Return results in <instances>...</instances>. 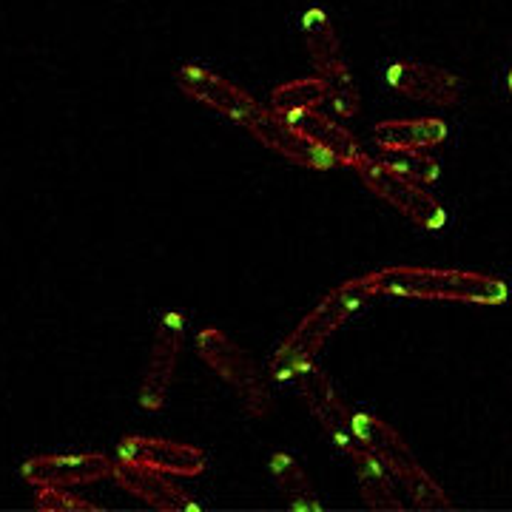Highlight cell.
<instances>
[{"label":"cell","instance_id":"6da1fadb","mask_svg":"<svg viewBox=\"0 0 512 512\" xmlns=\"http://www.w3.org/2000/svg\"><path fill=\"white\" fill-rule=\"evenodd\" d=\"M373 296H376V282L370 274L356 276L350 282H342L339 288H333L276 348L268 365V376H274L276 382H291L293 373L299 367L311 365L316 353L328 345L330 336L362 311Z\"/></svg>","mask_w":512,"mask_h":512},{"label":"cell","instance_id":"7a4b0ae2","mask_svg":"<svg viewBox=\"0 0 512 512\" xmlns=\"http://www.w3.org/2000/svg\"><path fill=\"white\" fill-rule=\"evenodd\" d=\"M376 293L402 299H436V302H464V305H504L510 299V285L493 274L453 271V268H421V265H393L376 271Z\"/></svg>","mask_w":512,"mask_h":512},{"label":"cell","instance_id":"3957f363","mask_svg":"<svg viewBox=\"0 0 512 512\" xmlns=\"http://www.w3.org/2000/svg\"><path fill=\"white\" fill-rule=\"evenodd\" d=\"M353 427H356V436L362 441V447L382 464L390 476L396 478V484L402 487L413 507H419V510H447V507H453V501L441 490L439 481L421 467V461L413 456L407 441L387 421H382L370 410L356 407Z\"/></svg>","mask_w":512,"mask_h":512},{"label":"cell","instance_id":"277c9868","mask_svg":"<svg viewBox=\"0 0 512 512\" xmlns=\"http://www.w3.org/2000/svg\"><path fill=\"white\" fill-rule=\"evenodd\" d=\"M197 353L205 365L211 367L217 376H222V382L234 387L242 407L254 419H262L271 413L274 396H271V387L265 382L262 370L228 333L217 328H202L197 333Z\"/></svg>","mask_w":512,"mask_h":512},{"label":"cell","instance_id":"5b68a950","mask_svg":"<svg viewBox=\"0 0 512 512\" xmlns=\"http://www.w3.org/2000/svg\"><path fill=\"white\" fill-rule=\"evenodd\" d=\"M291 384L296 387V393L305 402V407L311 410L313 419L319 421V427L328 433V439L345 456L356 458L365 453L362 441L356 436V427H353L356 407L345 402V396L339 393V387L333 384V379L322 367L316 365V362L299 367L291 376Z\"/></svg>","mask_w":512,"mask_h":512},{"label":"cell","instance_id":"8992f818","mask_svg":"<svg viewBox=\"0 0 512 512\" xmlns=\"http://www.w3.org/2000/svg\"><path fill=\"white\" fill-rule=\"evenodd\" d=\"M359 180L384 202H390L399 214H404L410 222H416L427 231H441L447 225V211L419 180L407 177L402 171L384 165L379 157L365 154L359 163L353 165Z\"/></svg>","mask_w":512,"mask_h":512},{"label":"cell","instance_id":"52a82bcc","mask_svg":"<svg viewBox=\"0 0 512 512\" xmlns=\"http://www.w3.org/2000/svg\"><path fill=\"white\" fill-rule=\"evenodd\" d=\"M185 342V316L180 311H165L163 319L157 322L151 348H148L146 367H143V379H140V390H137V404L157 413L163 410L174 384V373H177V362L183 353Z\"/></svg>","mask_w":512,"mask_h":512},{"label":"cell","instance_id":"ba28073f","mask_svg":"<svg viewBox=\"0 0 512 512\" xmlns=\"http://www.w3.org/2000/svg\"><path fill=\"white\" fill-rule=\"evenodd\" d=\"M174 83L191 100H197L205 109L217 111L222 117L234 120L239 126H245L256 111L262 109L251 94L242 92L239 86H234L231 80H225L222 74L211 72L205 66H197V63L183 66L177 72V77H174Z\"/></svg>","mask_w":512,"mask_h":512},{"label":"cell","instance_id":"9c48e42d","mask_svg":"<svg viewBox=\"0 0 512 512\" xmlns=\"http://www.w3.org/2000/svg\"><path fill=\"white\" fill-rule=\"evenodd\" d=\"M245 128L254 134L262 146H268L271 151H276L279 157L302 165V168H313V171L342 168V163H339L336 157H330L328 151L313 146L311 140H308L302 131H296V128L285 120V114H279V111L259 109L254 117L245 123Z\"/></svg>","mask_w":512,"mask_h":512},{"label":"cell","instance_id":"30bf717a","mask_svg":"<svg viewBox=\"0 0 512 512\" xmlns=\"http://www.w3.org/2000/svg\"><path fill=\"white\" fill-rule=\"evenodd\" d=\"M117 458L157 470L165 476H200L208 467L205 450L183 441L154 439V436H126L117 447Z\"/></svg>","mask_w":512,"mask_h":512},{"label":"cell","instance_id":"8fae6325","mask_svg":"<svg viewBox=\"0 0 512 512\" xmlns=\"http://www.w3.org/2000/svg\"><path fill=\"white\" fill-rule=\"evenodd\" d=\"M384 80L393 92L419 100V103H430V106H456L464 94V83L456 74L433 63H421V60L393 63L384 72Z\"/></svg>","mask_w":512,"mask_h":512},{"label":"cell","instance_id":"7c38bea8","mask_svg":"<svg viewBox=\"0 0 512 512\" xmlns=\"http://www.w3.org/2000/svg\"><path fill=\"white\" fill-rule=\"evenodd\" d=\"M23 478L32 487H80L114 473V461L103 453H63V456H35L23 461Z\"/></svg>","mask_w":512,"mask_h":512},{"label":"cell","instance_id":"4fadbf2b","mask_svg":"<svg viewBox=\"0 0 512 512\" xmlns=\"http://www.w3.org/2000/svg\"><path fill=\"white\" fill-rule=\"evenodd\" d=\"M111 478H114L123 490H128L131 495H137V498H143L148 507H154V510H197V501L185 493L183 487H177V484L171 481V476L157 473V470H148V467H140V464H131V461L117 458V461H114V473H111Z\"/></svg>","mask_w":512,"mask_h":512},{"label":"cell","instance_id":"5bb4252c","mask_svg":"<svg viewBox=\"0 0 512 512\" xmlns=\"http://www.w3.org/2000/svg\"><path fill=\"white\" fill-rule=\"evenodd\" d=\"M285 120H288L296 131H302L313 146H319L322 151H328L330 157H336V160L342 163V168H353V165L359 163L367 154L348 128L333 123L328 114H322V111H291V114H285Z\"/></svg>","mask_w":512,"mask_h":512},{"label":"cell","instance_id":"9a60e30c","mask_svg":"<svg viewBox=\"0 0 512 512\" xmlns=\"http://www.w3.org/2000/svg\"><path fill=\"white\" fill-rule=\"evenodd\" d=\"M447 140V123L439 117L384 120L373 128V146L384 151H430Z\"/></svg>","mask_w":512,"mask_h":512},{"label":"cell","instance_id":"2e32d148","mask_svg":"<svg viewBox=\"0 0 512 512\" xmlns=\"http://www.w3.org/2000/svg\"><path fill=\"white\" fill-rule=\"evenodd\" d=\"M302 37H305V46H308V55H311L316 72L322 74L336 69V66H345L336 26L322 6H311L302 15Z\"/></svg>","mask_w":512,"mask_h":512},{"label":"cell","instance_id":"e0dca14e","mask_svg":"<svg viewBox=\"0 0 512 512\" xmlns=\"http://www.w3.org/2000/svg\"><path fill=\"white\" fill-rule=\"evenodd\" d=\"M268 473H271V481H274V487L285 498L288 507H293V510H319L322 507L311 478L296 456L285 453V450L274 453L268 461Z\"/></svg>","mask_w":512,"mask_h":512},{"label":"cell","instance_id":"ac0fdd59","mask_svg":"<svg viewBox=\"0 0 512 512\" xmlns=\"http://www.w3.org/2000/svg\"><path fill=\"white\" fill-rule=\"evenodd\" d=\"M353 473H356L359 490H362L370 507H376V510H402L404 501L399 495L396 478L390 476L367 450L362 456L353 458Z\"/></svg>","mask_w":512,"mask_h":512},{"label":"cell","instance_id":"d6986e66","mask_svg":"<svg viewBox=\"0 0 512 512\" xmlns=\"http://www.w3.org/2000/svg\"><path fill=\"white\" fill-rule=\"evenodd\" d=\"M328 100V83L322 77H302V80L276 86L271 92V109L279 114H291V111L319 109Z\"/></svg>","mask_w":512,"mask_h":512},{"label":"cell","instance_id":"ffe728a7","mask_svg":"<svg viewBox=\"0 0 512 512\" xmlns=\"http://www.w3.org/2000/svg\"><path fill=\"white\" fill-rule=\"evenodd\" d=\"M379 160L419 183H436L441 174V165L427 151H384L379 148Z\"/></svg>","mask_w":512,"mask_h":512},{"label":"cell","instance_id":"44dd1931","mask_svg":"<svg viewBox=\"0 0 512 512\" xmlns=\"http://www.w3.org/2000/svg\"><path fill=\"white\" fill-rule=\"evenodd\" d=\"M325 83H328V97L333 103V109L339 111L342 117H356L359 114V89L353 83V74H350L348 63L345 66H336L330 72L319 74Z\"/></svg>","mask_w":512,"mask_h":512},{"label":"cell","instance_id":"7402d4cb","mask_svg":"<svg viewBox=\"0 0 512 512\" xmlns=\"http://www.w3.org/2000/svg\"><path fill=\"white\" fill-rule=\"evenodd\" d=\"M35 507L46 512H69V510H97L94 501H86L74 495L69 487H35Z\"/></svg>","mask_w":512,"mask_h":512},{"label":"cell","instance_id":"603a6c76","mask_svg":"<svg viewBox=\"0 0 512 512\" xmlns=\"http://www.w3.org/2000/svg\"><path fill=\"white\" fill-rule=\"evenodd\" d=\"M507 86H510V94H512V72L507 74Z\"/></svg>","mask_w":512,"mask_h":512}]
</instances>
